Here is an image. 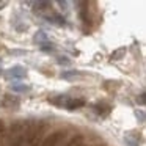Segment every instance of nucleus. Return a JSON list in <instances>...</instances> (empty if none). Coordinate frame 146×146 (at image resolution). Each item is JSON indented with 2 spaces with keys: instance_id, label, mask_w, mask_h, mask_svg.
I'll use <instances>...</instances> for the list:
<instances>
[{
  "instance_id": "f257e3e1",
  "label": "nucleus",
  "mask_w": 146,
  "mask_h": 146,
  "mask_svg": "<svg viewBox=\"0 0 146 146\" xmlns=\"http://www.w3.org/2000/svg\"><path fill=\"white\" fill-rule=\"evenodd\" d=\"M5 77L8 80H22L27 77V68L22 66V64H16L5 72Z\"/></svg>"
},
{
  "instance_id": "f03ea898",
  "label": "nucleus",
  "mask_w": 146,
  "mask_h": 146,
  "mask_svg": "<svg viewBox=\"0 0 146 146\" xmlns=\"http://www.w3.org/2000/svg\"><path fill=\"white\" fill-rule=\"evenodd\" d=\"M0 105L5 108H10V110H14V108H17L21 105V101L17 96H11V94H5L3 99H2V102H0Z\"/></svg>"
},
{
  "instance_id": "7ed1b4c3",
  "label": "nucleus",
  "mask_w": 146,
  "mask_h": 146,
  "mask_svg": "<svg viewBox=\"0 0 146 146\" xmlns=\"http://www.w3.org/2000/svg\"><path fill=\"white\" fill-rule=\"evenodd\" d=\"M63 137H64V132L57 130V132L50 133V135H49L46 140H42V143L39 146H57L58 143L61 141V138H63Z\"/></svg>"
},
{
  "instance_id": "20e7f679",
  "label": "nucleus",
  "mask_w": 146,
  "mask_h": 146,
  "mask_svg": "<svg viewBox=\"0 0 146 146\" xmlns=\"http://www.w3.org/2000/svg\"><path fill=\"white\" fill-rule=\"evenodd\" d=\"M69 99H71V96H68V94H57V96L49 98L47 101L50 102L52 105H55V107H66Z\"/></svg>"
},
{
  "instance_id": "39448f33",
  "label": "nucleus",
  "mask_w": 146,
  "mask_h": 146,
  "mask_svg": "<svg viewBox=\"0 0 146 146\" xmlns=\"http://www.w3.org/2000/svg\"><path fill=\"white\" fill-rule=\"evenodd\" d=\"M93 111H94L98 116L105 118L108 113H110V105H108V104H104V102H98V104L93 105Z\"/></svg>"
},
{
  "instance_id": "423d86ee",
  "label": "nucleus",
  "mask_w": 146,
  "mask_h": 146,
  "mask_svg": "<svg viewBox=\"0 0 146 146\" xmlns=\"http://www.w3.org/2000/svg\"><path fill=\"white\" fill-rule=\"evenodd\" d=\"M32 7H33V11H35L36 14H41V16H42L46 11H50L52 3H50V2H33Z\"/></svg>"
},
{
  "instance_id": "0eeeda50",
  "label": "nucleus",
  "mask_w": 146,
  "mask_h": 146,
  "mask_svg": "<svg viewBox=\"0 0 146 146\" xmlns=\"http://www.w3.org/2000/svg\"><path fill=\"white\" fill-rule=\"evenodd\" d=\"M85 104H86L85 99H82V98H71L64 108H68V110H79V108L85 107Z\"/></svg>"
},
{
  "instance_id": "6e6552de",
  "label": "nucleus",
  "mask_w": 146,
  "mask_h": 146,
  "mask_svg": "<svg viewBox=\"0 0 146 146\" xmlns=\"http://www.w3.org/2000/svg\"><path fill=\"white\" fill-rule=\"evenodd\" d=\"M124 141L127 146H138L140 145V135L137 132H127L124 135Z\"/></svg>"
},
{
  "instance_id": "1a4fd4ad",
  "label": "nucleus",
  "mask_w": 146,
  "mask_h": 146,
  "mask_svg": "<svg viewBox=\"0 0 146 146\" xmlns=\"http://www.w3.org/2000/svg\"><path fill=\"white\" fill-rule=\"evenodd\" d=\"M47 35H46V32H42V30H39V32L35 33V36H33V42H38V46L44 44V42H47Z\"/></svg>"
},
{
  "instance_id": "9d476101",
  "label": "nucleus",
  "mask_w": 146,
  "mask_h": 146,
  "mask_svg": "<svg viewBox=\"0 0 146 146\" xmlns=\"http://www.w3.org/2000/svg\"><path fill=\"white\" fill-rule=\"evenodd\" d=\"M11 90H13L14 93H29L30 86L25 85V83H13V85H11Z\"/></svg>"
},
{
  "instance_id": "9b49d317",
  "label": "nucleus",
  "mask_w": 146,
  "mask_h": 146,
  "mask_svg": "<svg viewBox=\"0 0 146 146\" xmlns=\"http://www.w3.org/2000/svg\"><path fill=\"white\" fill-rule=\"evenodd\" d=\"M80 74H79V71H63V72L60 74V77L61 79H64V80H74L76 77H79Z\"/></svg>"
},
{
  "instance_id": "f8f14e48",
  "label": "nucleus",
  "mask_w": 146,
  "mask_h": 146,
  "mask_svg": "<svg viewBox=\"0 0 146 146\" xmlns=\"http://www.w3.org/2000/svg\"><path fill=\"white\" fill-rule=\"evenodd\" d=\"M39 47H41L42 52H47V54H50V52H55V44H54V42H49V41L44 42V44H41Z\"/></svg>"
},
{
  "instance_id": "ddd939ff",
  "label": "nucleus",
  "mask_w": 146,
  "mask_h": 146,
  "mask_svg": "<svg viewBox=\"0 0 146 146\" xmlns=\"http://www.w3.org/2000/svg\"><path fill=\"white\" fill-rule=\"evenodd\" d=\"M66 146H83V137H82V135L74 137V138L71 140V141L68 143Z\"/></svg>"
},
{
  "instance_id": "4468645a",
  "label": "nucleus",
  "mask_w": 146,
  "mask_h": 146,
  "mask_svg": "<svg viewBox=\"0 0 146 146\" xmlns=\"http://www.w3.org/2000/svg\"><path fill=\"white\" fill-rule=\"evenodd\" d=\"M124 54H126V47H121V49H118V50L111 52V60H121Z\"/></svg>"
},
{
  "instance_id": "2eb2a0df",
  "label": "nucleus",
  "mask_w": 146,
  "mask_h": 146,
  "mask_svg": "<svg viewBox=\"0 0 146 146\" xmlns=\"http://www.w3.org/2000/svg\"><path fill=\"white\" fill-rule=\"evenodd\" d=\"M57 63L58 64H64V66H69L71 60L68 57H64V55H58V57H57Z\"/></svg>"
},
{
  "instance_id": "dca6fc26",
  "label": "nucleus",
  "mask_w": 146,
  "mask_h": 146,
  "mask_svg": "<svg viewBox=\"0 0 146 146\" xmlns=\"http://www.w3.org/2000/svg\"><path fill=\"white\" fill-rule=\"evenodd\" d=\"M135 116H137V119H138L140 124L145 123V113H143L141 110H137V111H135Z\"/></svg>"
},
{
  "instance_id": "f3484780",
  "label": "nucleus",
  "mask_w": 146,
  "mask_h": 146,
  "mask_svg": "<svg viewBox=\"0 0 146 146\" xmlns=\"http://www.w3.org/2000/svg\"><path fill=\"white\" fill-rule=\"evenodd\" d=\"M137 104L138 105H145L146 104V94L145 93H141L140 96H137Z\"/></svg>"
},
{
  "instance_id": "a211bd4d",
  "label": "nucleus",
  "mask_w": 146,
  "mask_h": 146,
  "mask_svg": "<svg viewBox=\"0 0 146 146\" xmlns=\"http://www.w3.org/2000/svg\"><path fill=\"white\" fill-rule=\"evenodd\" d=\"M10 54H14V55H25L27 52H22V50H10Z\"/></svg>"
},
{
  "instance_id": "6ab92c4d",
  "label": "nucleus",
  "mask_w": 146,
  "mask_h": 146,
  "mask_svg": "<svg viewBox=\"0 0 146 146\" xmlns=\"http://www.w3.org/2000/svg\"><path fill=\"white\" fill-rule=\"evenodd\" d=\"M58 5H60V7H63V10H68V2H58Z\"/></svg>"
},
{
  "instance_id": "aec40b11",
  "label": "nucleus",
  "mask_w": 146,
  "mask_h": 146,
  "mask_svg": "<svg viewBox=\"0 0 146 146\" xmlns=\"http://www.w3.org/2000/svg\"><path fill=\"white\" fill-rule=\"evenodd\" d=\"M0 74H2V71H0Z\"/></svg>"
}]
</instances>
